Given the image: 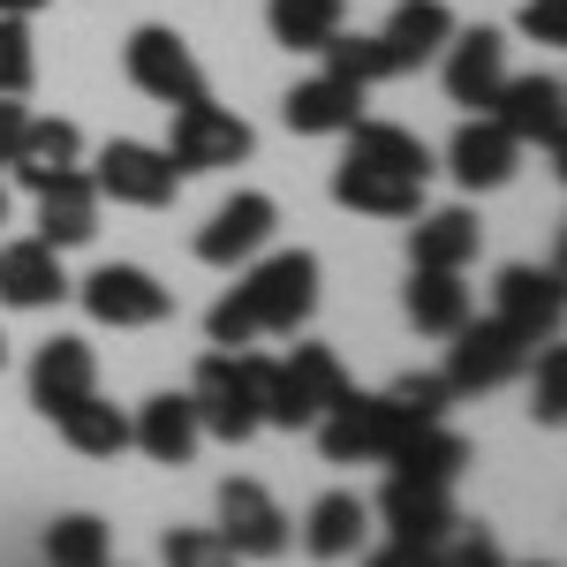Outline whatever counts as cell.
Returning a JSON list of instances; mask_svg holds the SVG:
<instances>
[{"instance_id": "cell-39", "label": "cell", "mask_w": 567, "mask_h": 567, "mask_svg": "<svg viewBox=\"0 0 567 567\" xmlns=\"http://www.w3.org/2000/svg\"><path fill=\"white\" fill-rule=\"evenodd\" d=\"M363 567H432V545H401V537H386Z\"/></svg>"}, {"instance_id": "cell-13", "label": "cell", "mask_w": 567, "mask_h": 567, "mask_svg": "<svg viewBox=\"0 0 567 567\" xmlns=\"http://www.w3.org/2000/svg\"><path fill=\"white\" fill-rule=\"evenodd\" d=\"M272 227H280V205H272L265 189H235V197L197 227V258L219 265V272H235V265H250L265 243H272Z\"/></svg>"}, {"instance_id": "cell-18", "label": "cell", "mask_w": 567, "mask_h": 567, "mask_svg": "<svg viewBox=\"0 0 567 567\" xmlns=\"http://www.w3.org/2000/svg\"><path fill=\"white\" fill-rule=\"evenodd\" d=\"M280 122L296 136H349L355 122H363V84L318 69V76H303V84L280 99Z\"/></svg>"}, {"instance_id": "cell-12", "label": "cell", "mask_w": 567, "mask_h": 567, "mask_svg": "<svg viewBox=\"0 0 567 567\" xmlns=\"http://www.w3.org/2000/svg\"><path fill=\"white\" fill-rule=\"evenodd\" d=\"M492 318L515 326L529 349L560 341V265H507L492 280Z\"/></svg>"}, {"instance_id": "cell-1", "label": "cell", "mask_w": 567, "mask_h": 567, "mask_svg": "<svg viewBox=\"0 0 567 567\" xmlns=\"http://www.w3.org/2000/svg\"><path fill=\"white\" fill-rule=\"evenodd\" d=\"M310 310H318V258L310 250H258L243 265V288H227L205 310V341L213 349H258V341L310 326Z\"/></svg>"}, {"instance_id": "cell-5", "label": "cell", "mask_w": 567, "mask_h": 567, "mask_svg": "<svg viewBox=\"0 0 567 567\" xmlns=\"http://www.w3.org/2000/svg\"><path fill=\"white\" fill-rule=\"evenodd\" d=\"M175 114V130H167V159H175V175H219V167H243L250 152H258V136H250V122L243 114H227V106H213V91L205 99H189V106H167Z\"/></svg>"}, {"instance_id": "cell-28", "label": "cell", "mask_w": 567, "mask_h": 567, "mask_svg": "<svg viewBox=\"0 0 567 567\" xmlns=\"http://www.w3.org/2000/svg\"><path fill=\"white\" fill-rule=\"evenodd\" d=\"M363 529H371V507L355 492H326L303 515V553L310 560H349L355 545H363Z\"/></svg>"}, {"instance_id": "cell-3", "label": "cell", "mask_w": 567, "mask_h": 567, "mask_svg": "<svg viewBox=\"0 0 567 567\" xmlns=\"http://www.w3.org/2000/svg\"><path fill=\"white\" fill-rule=\"evenodd\" d=\"M265 363H272V355H258V349H213L197 363V379H189L197 432L227 439V446H243V439L265 432Z\"/></svg>"}, {"instance_id": "cell-2", "label": "cell", "mask_w": 567, "mask_h": 567, "mask_svg": "<svg viewBox=\"0 0 567 567\" xmlns=\"http://www.w3.org/2000/svg\"><path fill=\"white\" fill-rule=\"evenodd\" d=\"M446 401H454V386H446L439 371H409V379H393L386 393H355L349 386L310 432H318V454H326L333 470H349V462H386L416 424L446 416Z\"/></svg>"}, {"instance_id": "cell-9", "label": "cell", "mask_w": 567, "mask_h": 567, "mask_svg": "<svg viewBox=\"0 0 567 567\" xmlns=\"http://www.w3.org/2000/svg\"><path fill=\"white\" fill-rule=\"evenodd\" d=\"M446 341H454V349H446V371H439V379L454 393H492L529 363V341L515 326H499V318H462Z\"/></svg>"}, {"instance_id": "cell-38", "label": "cell", "mask_w": 567, "mask_h": 567, "mask_svg": "<svg viewBox=\"0 0 567 567\" xmlns=\"http://www.w3.org/2000/svg\"><path fill=\"white\" fill-rule=\"evenodd\" d=\"M523 39L567 45V0H529V8H523Z\"/></svg>"}, {"instance_id": "cell-7", "label": "cell", "mask_w": 567, "mask_h": 567, "mask_svg": "<svg viewBox=\"0 0 567 567\" xmlns=\"http://www.w3.org/2000/svg\"><path fill=\"white\" fill-rule=\"evenodd\" d=\"M122 69H130V84L144 99H159V106H189V99H205V69H197V53L182 39L175 23H136L130 45H122Z\"/></svg>"}, {"instance_id": "cell-26", "label": "cell", "mask_w": 567, "mask_h": 567, "mask_svg": "<svg viewBox=\"0 0 567 567\" xmlns=\"http://www.w3.org/2000/svg\"><path fill=\"white\" fill-rule=\"evenodd\" d=\"M386 470L393 477H424V484H454L470 470V439L454 432L446 416H432V424H416V432L386 454Z\"/></svg>"}, {"instance_id": "cell-41", "label": "cell", "mask_w": 567, "mask_h": 567, "mask_svg": "<svg viewBox=\"0 0 567 567\" xmlns=\"http://www.w3.org/2000/svg\"><path fill=\"white\" fill-rule=\"evenodd\" d=\"M39 8H45V0H0V16H16V23H31Z\"/></svg>"}, {"instance_id": "cell-33", "label": "cell", "mask_w": 567, "mask_h": 567, "mask_svg": "<svg viewBox=\"0 0 567 567\" xmlns=\"http://www.w3.org/2000/svg\"><path fill=\"white\" fill-rule=\"evenodd\" d=\"M318 53H326V69H333V76H349V84H386L393 69H386V45H379V31H349V23H341V31H333V39L318 45Z\"/></svg>"}, {"instance_id": "cell-17", "label": "cell", "mask_w": 567, "mask_h": 567, "mask_svg": "<svg viewBox=\"0 0 567 567\" xmlns=\"http://www.w3.org/2000/svg\"><path fill=\"white\" fill-rule=\"evenodd\" d=\"M379 523H386V537H401V545H439L446 529L462 523V515H454V484L386 477V492H379Z\"/></svg>"}, {"instance_id": "cell-44", "label": "cell", "mask_w": 567, "mask_h": 567, "mask_svg": "<svg viewBox=\"0 0 567 567\" xmlns=\"http://www.w3.org/2000/svg\"><path fill=\"white\" fill-rule=\"evenodd\" d=\"M0 363H8V341H0Z\"/></svg>"}, {"instance_id": "cell-35", "label": "cell", "mask_w": 567, "mask_h": 567, "mask_svg": "<svg viewBox=\"0 0 567 567\" xmlns=\"http://www.w3.org/2000/svg\"><path fill=\"white\" fill-rule=\"evenodd\" d=\"M39 84V53H31V23L0 16V99H23Z\"/></svg>"}, {"instance_id": "cell-29", "label": "cell", "mask_w": 567, "mask_h": 567, "mask_svg": "<svg viewBox=\"0 0 567 567\" xmlns=\"http://www.w3.org/2000/svg\"><path fill=\"white\" fill-rule=\"evenodd\" d=\"M349 159H371V167H393V175H416V182H432V144L416 130H401V122H355L349 130Z\"/></svg>"}, {"instance_id": "cell-14", "label": "cell", "mask_w": 567, "mask_h": 567, "mask_svg": "<svg viewBox=\"0 0 567 567\" xmlns=\"http://www.w3.org/2000/svg\"><path fill=\"white\" fill-rule=\"evenodd\" d=\"M439 84L454 106H492V91L507 84V39L492 23H477V31L454 23V39L439 45Z\"/></svg>"}, {"instance_id": "cell-42", "label": "cell", "mask_w": 567, "mask_h": 567, "mask_svg": "<svg viewBox=\"0 0 567 567\" xmlns=\"http://www.w3.org/2000/svg\"><path fill=\"white\" fill-rule=\"evenodd\" d=\"M0 227H8V182H0Z\"/></svg>"}, {"instance_id": "cell-27", "label": "cell", "mask_w": 567, "mask_h": 567, "mask_svg": "<svg viewBox=\"0 0 567 567\" xmlns=\"http://www.w3.org/2000/svg\"><path fill=\"white\" fill-rule=\"evenodd\" d=\"M401 310H409V326H416L424 341H446V333L470 318V288H462V272H424V265H409Z\"/></svg>"}, {"instance_id": "cell-40", "label": "cell", "mask_w": 567, "mask_h": 567, "mask_svg": "<svg viewBox=\"0 0 567 567\" xmlns=\"http://www.w3.org/2000/svg\"><path fill=\"white\" fill-rule=\"evenodd\" d=\"M23 122H31V106H23V99H0V167H8V152H16Z\"/></svg>"}, {"instance_id": "cell-8", "label": "cell", "mask_w": 567, "mask_h": 567, "mask_svg": "<svg viewBox=\"0 0 567 567\" xmlns=\"http://www.w3.org/2000/svg\"><path fill=\"white\" fill-rule=\"evenodd\" d=\"M499 130L515 136V144H537L545 159H560L567 144V84L553 76V69H529V76H507V84L492 91V106H484Z\"/></svg>"}, {"instance_id": "cell-31", "label": "cell", "mask_w": 567, "mask_h": 567, "mask_svg": "<svg viewBox=\"0 0 567 567\" xmlns=\"http://www.w3.org/2000/svg\"><path fill=\"white\" fill-rule=\"evenodd\" d=\"M61 439L76 446V454H91V462H114L122 446H130V416L114 409V401H99V393H84V401H69L61 416Z\"/></svg>"}, {"instance_id": "cell-37", "label": "cell", "mask_w": 567, "mask_h": 567, "mask_svg": "<svg viewBox=\"0 0 567 567\" xmlns=\"http://www.w3.org/2000/svg\"><path fill=\"white\" fill-rule=\"evenodd\" d=\"M159 567H243V560L219 545V529H167V545H159Z\"/></svg>"}, {"instance_id": "cell-25", "label": "cell", "mask_w": 567, "mask_h": 567, "mask_svg": "<svg viewBox=\"0 0 567 567\" xmlns=\"http://www.w3.org/2000/svg\"><path fill=\"white\" fill-rule=\"evenodd\" d=\"M99 189H91L84 167H69V175H53L39 189V243H53V250H76V243H91L99 235Z\"/></svg>"}, {"instance_id": "cell-30", "label": "cell", "mask_w": 567, "mask_h": 567, "mask_svg": "<svg viewBox=\"0 0 567 567\" xmlns=\"http://www.w3.org/2000/svg\"><path fill=\"white\" fill-rule=\"evenodd\" d=\"M341 23H349V0H265V31L288 53H318Z\"/></svg>"}, {"instance_id": "cell-20", "label": "cell", "mask_w": 567, "mask_h": 567, "mask_svg": "<svg viewBox=\"0 0 567 567\" xmlns=\"http://www.w3.org/2000/svg\"><path fill=\"white\" fill-rule=\"evenodd\" d=\"M84 393H99V355H91V341H76V333H53V341L31 355V409H39V416H61V409L84 401Z\"/></svg>"}, {"instance_id": "cell-6", "label": "cell", "mask_w": 567, "mask_h": 567, "mask_svg": "<svg viewBox=\"0 0 567 567\" xmlns=\"http://www.w3.org/2000/svg\"><path fill=\"white\" fill-rule=\"evenodd\" d=\"M91 189L114 197V205H130V213H167L182 175H175V159H167L159 144H144V136H106V144H99V167H91Z\"/></svg>"}, {"instance_id": "cell-19", "label": "cell", "mask_w": 567, "mask_h": 567, "mask_svg": "<svg viewBox=\"0 0 567 567\" xmlns=\"http://www.w3.org/2000/svg\"><path fill=\"white\" fill-rule=\"evenodd\" d=\"M69 167H84V130H76L69 114H31L23 136H16V152H8V175L39 197L45 182L69 175Z\"/></svg>"}, {"instance_id": "cell-22", "label": "cell", "mask_w": 567, "mask_h": 567, "mask_svg": "<svg viewBox=\"0 0 567 567\" xmlns=\"http://www.w3.org/2000/svg\"><path fill=\"white\" fill-rule=\"evenodd\" d=\"M446 39H454V8H446V0H393L386 31H379L393 76H409V69L439 61V45H446Z\"/></svg>"}, {"instance_id": "cell-10", "label": "cell", "mask_w": 567, "mask_h": 567, "mask_svg": "<svg viewBox=\"0 0 567 567\" xmlns=\"http://www.w3.org/2000/svg\"><path fill=\"white\" fill-rule=\"evenodd\" d=\"M76 296H84V310L99 326H114V333L167 326V310H175V288H159V272H144V265H99Z\"/></svg>"}, {"instance_id": "cell-32", "label": "cell", "mask_w": 567, "mask_h": 567, "mask_svg": "<svg viewBox=\"0 0 567 567\" xmlns=\"http://www.w3.org/2000/svg\"><path fill=\"white\" fill-rule=\"evenodd\" d=\"M106 553H114V529L99 515H61L45 529V567H106Z\"/></svg>"}, {"instance_id": "cell-24", "label": "cell", "mask_w": 567, "mask_h": 567, "mask_svg": "<svg viewBox=\"0 0 567 567\" xmlns=\"http://www.w3.org/2000/svg\"><path fill=\"white\" fill-rule=\"evenodd\" d=\"M130 446H136V454H152V462H167V470H182V462L205 446L189 393H152V401L130 416Z\"/></svg>"}, {"instance_id": "cell-4", "label": "cell", "mask_w": 567, "mask_h": 567, "mask_svg": "<svg viewBox=\"0 0 567 567\" xmlns=\"http://www.w3.org/2000/svg\"><path fill=\"white\" fill-rule=\"evenodd\" d=\"M341 393H349L341 355L318 349V341H303L296 355H272V363H265V424H280V432H310Z\"/></svg>"}, {"instance_id": "cell-11", "label": "cell", "mask_w": 567, "mask_h": 567, "mask_svg": "<svg viewBox=\"0 0 567 567\" xmlns=\"http://www.w3.org/2000/svg\"><path fill=\"white\" fill-rule=\"evenodd\" d=\"M219 545H227L235 560H280V553H288V515H280V499L250 477H227L219 484Z\"/></svg>"}, {"instance_id": "cell-43", "label": "cell", "mask_w": 567, "mask_h": 567, "mask_svg": "<svg viewBox=\"0 0 567 567\" xmlns=\"http://www.w3.org/2000/svg\"><path fill=\"white\" fill-rule=\"evenodd\" d=\"M523 567H560V560H523Z\"/></svg>"}, {"instance_id": "cell-16", "label": "cell", "mask_w": 567, "mask_h": 567, "mask_svg": "<svg viewBox=\"0 0 567 567\" xmlns=\"http://www.w3.org/2000/svg\"><path fill=\"white\" fill-rule=\"evenodd\" d=\"M523 167V144L499 130L492 114H470L462 130L446 136V175L462 182V189H507Z\"/></svg>"}, {"instance_id": "cell-36", "label": "cell", "mask_w": 567, "mask_h": 567, "mask_svg": "<svg viewBox=\"0 0 567 567\" xmlns=\"http://www.w3.org/2000/svg\"><path fill=\"white\" fill-rule=\"evenodd\" d=\"M432 567H507V553H499V537L484 523H454L432 545Z\"/></svg>"}, {"instance_id": "cell-15", "label": "cell", "mask_w": 567, "mask_h": 567, "mask_svg": "<svg viewBox=\"0 0 567 567\" xmlns=\"http://www.w3.org/2000/svg\"><path fill=\"white\" fill-rule=\"evenodd\" d=\"M333 205H341V213H363V219H416L424 213V182L341 152V167H333Z\"/></svg>"}, {"instance_id": "cell-23", "label": "cell", "mask_w": 567, "mask_h": 567, "mask_svg": "<svg viewBox=\"0 0 567 567\" xmlns=\"http://www.w3.org/2000/svg\"><path fill=\"white\" fill-rule=\"evenodd\" d=\"M69 296V272H61V250L53 243H8L0 250V303L8 310H53Z\"/></svg>"}, {"instance_id": "cell-34", "label": "cell", "mask_w": 567, "mask_h": 567, "mask_svg": "<svg viewBox=\"0 0 567 567\" xmlns=\"http://www.w3.org/2000/svg\"><path fill=\"white\" fill-rule=\"evenodd\" d=\"M529 355H537V379H529V416L553 432V424L567 416V349H560V341H545V349H529Z\"/></svg>"}, {"instance_id": "cell-21", "label": "cell", "mask_w": 567, "mask_h": 567, "mask_svg": "<svg viewBox=\"0 0 567 567\" xmlns=\"http://www.w3.org/2000/svg\"><path fill=\"white\" fill-rule=\"evenodd\" d=\"M477 250H484V227L470 205L416 213V227H409V265H424V272H470Z\"/></svg>"}]
</instances>
